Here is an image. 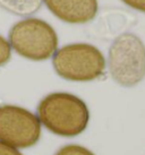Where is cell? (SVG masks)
I'll list each match as a JSON object with an SVG mask.
<instances>
[{
    "mask_svg": "<svg viewBox=\"0 0 145 155\" xmlns=\"http://www.w3.org/2000/svg\"><path fill=\"white\" fill-rule=\"evenodd\" d=\"M12 56V48L9 45V42L0 35V67L6 65Z\"/></svg>",
    "mask_w": 145,
    "mask_h": 155,
    "instance_id": "obj_9",
    "label": "cell"
},
{
    "mask_svg": "<svg viewBox=\"0 0 145 155\" xmlns=\"http://www.w3.org/2000/svg\"><path fill=\"white\" fill-rule=\"evenodd\" d=\"M108 68L120 86L133 87L145 77V45L137 35L124 33L112 42L108 54Z\"/></svg>",
    "mask_w": 145,
    "mask_h": 155,
    "instance_id": "obj_3",
    "label": "cell"
},
{
    "mask_svg": "<svg viewBox=\"0 0 145 155\" xmlns=\"http://www.w3.org/2000/svg\"><path fill=\"white\" fill-rule=\"evenodd\" d=\"M56 17L69 24H84L98 13V0H43Z\"/></svg>",
    "mask_w": 145,
    "mask_h": 155,
    "instance_id": "obj_6",
    "label": "cell"
},
{
    "mask_svg": "<svg viewBox=\"0 0 145 155\" xmlns=\"http://www.w3.org/2000/svg\"><path fill=\"white\" fill-rule=\"evenodd\" d=\"M121 1L132 8L145 13V0H121Z\"/></svg>",
    "mask_w": 145,
    "mask_h": 155,
    "instance_id": "obj_11",
    "label": "cell"
},
{
    "mask_svg": "<svg viewBox=\"0 0 145 155\" xmlns=\"http://www.w3.org/2000/svg\"><path fill=\"white\" fill-rule=\"evenodd\" d=\"M9 45L23 58L47 60L58 48V36L50 24L39 18H25L10 28Z\"/></svg>",
    "mask_w": 145,
    "mask_h": 155,
    "instance_id": "obj_4",
    "label": "cell"
},
{
    "mask_svg": "<svg viewBox=\"0 0 145 155\" xmlns=\"http://www.w3.org/2000/svg\"><path fill=\"white\" fill-rule=\"evenodd\" d=\"M36 117L40 124L51 133L62 137H75L87 128L90 111L78 96L57 92L41 100Z\"/></svg>",
    "mask_w": 145,
    "mask_h": 155,
    "instance_id": "obj_1",
    "label": "cell"
},
{
    "mask_svg": "<svg viewBox=\"0 0 145 155\" xmlns=\"http://www.w3.org/2000/svg\"><path fill=\"white\" fill-rule=\"evenodd\" d=\"M52 65L60 77L72 82H91L103 76L106 59L92 44L72 43L57 50Z\"/></svg>",
    "mask_w": 145,
    "mask_h": 155,
    "instance_id": "obj_2",
    "label": "cell"
},
{
    "mask_svg": "<svg viewBox=\"0 0 145 155\" xmlns=\"http://www.w3.org/2000/svg\"><path fill=\"white\" fill-rule=\"evenodd\" d=\"M55 155H95V154L84 146L70 144V145H65L61 148H59L58 151L56 152Z\"/></svg>",
    "mask_w": 145,
    "mask_h": 155,
    "instance_id": "obj_8",
    "label": "cell"
},
{
    "mask_svg": "<svg viewBox=\"0 0 145 155\" xmlns=\"http://www.w3.org/2000/svg\"><path fill=\"white\" fill-rule=\"evenodd\" d=\"M41 138V124L38 117L24 108L0 105V140L15 148L34 146Z\"/></svg>",
    "mask_w": 145,
    "mask_h": 155,
    "instance_id": "obj_5",
    "label": "cell"
},
{
    "mask_svg": "<svg viewBox=\"0 0 145 155\" xmlns=\"http://www.w3.org/2000/svg\"><path fill=\"white\" fill-rule=\"evenodd\" d=\"M43 0H0V7L17 16H31L42 6Z\"/></svg>",
    "mask_w": 145,
    "mask_h": 155,
    "instance_id": "obj_7",
    "label": "cell"
},
{
    "mask_svg": "<svg viewBox=\"0 0 145 155\" xmlns=\"http://www.w3.org/2000/svg\"><path fill=\"white\" fill-rule=\"evenodd\" d=\"M0 155H23L17 148L0 140Z\"/></svg>",
    "mask_w": 145,
    "mask_h": 155,
    "instance_id": "obj_10",
    "label": "cell"
}]
</instances>
